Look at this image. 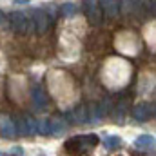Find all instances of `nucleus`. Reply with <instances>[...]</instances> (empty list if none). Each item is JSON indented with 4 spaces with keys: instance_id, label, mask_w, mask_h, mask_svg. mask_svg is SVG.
Instances as JSON below:
<instances>
[{
    "instance_id": "nucleus-1",
    "label": "nucleus",
    "mask_w": 156,
    "mask_h": 156,
    "mask_svg": "<svg viewBox=\"0 0 156 156\" xmlns=\"http://www.w3.org/2000/svg\"><path fill=\"white\" fill-rule=\"evenodd\" d=\"M98 136L96 134H80V136H73L69 140H66V151L67 153H89L98 145Z\"/></svg>"
},
{
    "instance_id": "nucleus-2",
    "label": "nucleus",
    "mask_w": 156,
    "mask_h": 156,
    "mask_svg": "<svg viewBox=\"0 0 156 156\" xmlns=\"http://www.w3.org/2000/svg\"><path fill=\"white\" fill-rule=\"evenodd\" d=\"M31 18H33V24H35V31L38 35H44L51 29L53 22H55V7L49 5L45 9H31L29 11Z\"/></svg>"
},
{
    "instance_id": "nucleus-3",
    "label": "nucleus",
    "mask_w": 156,
    "mask_h": 156,
    "mask_svg": "<svg viewBox=\"0 0 156 156\" xmlns=\"http://www.w3.org/2000/svg\"><path fill=\"white\" fill-rule=\"evenodd\" d=\"M13 31L16 35H29L35 31V24H33V18L29 13H24V11H13L9 16H7Z\"/></svg>"
},
{
    "instance_id": "nucleus-4",
    "label": "nucleus",
    "mask_w": 156,
    "mask_h": 156,
    "mask_svg": "<svg viewBox=\"0 0 156 156\" xmlns=\"http://www.w3.org/2000/svg\"><path fill=\"white\" fill-rule=\"evenodd\" d=\"M82 9H83L91 26H100L102 24V11H100V5H98V0H82Z\"/></svg>"
},
{
    "instance_id": "nucleus-5",
    "label": "nucleus",
    "mask_w": 156,
    "mask_h": 156,
    "mask_svg": "<svg viewBox=\"0 0 156 156\" xmlns=\"http://www.w3.org/2000/svg\"><path fill=\"white\" fill-rule=\"evenodd\" d=\"M98 5H100L102 15L111 18V20L118 18L122 13V2L120 0H98Z\"/></svg>"
},
{
    "instance_id": "nucleus-6",
    "label": "nucleus",
    "mask_w": 156,
    "mask_h": 156,
    "mask_svg": "<svg viewBox=\"0 0 156 156\" xmlns=\"http://www.w3.org/2000/svg\"><path fill=\"white\" fill-rule=\"evenodd\" d=\"M0 134L5 140H13L16 136V129H15V120L7 115L0 116Z\"/></svg>"
},
{
    "instance_id": "nucleus-7",
    "label": "nucleus",
    "mask_w": 156,
    "mask_h": 156,
    "mask_svg": "<svg viewBox=\"0 0 156 156\" xmlns=\"http://www.w3.org/2000/svg\"><path fill=\"white\" fill-rule=\"evenodd\" d=\"M31 100L37 111H44L47 107V93L40 87V85H33L31 89Z\"/></svg>"
},
{
    "instance_id": "nucleus-8",
    "label": "nucleus",
    "mask_w": 156,
    "mask_h": 156,
    "mask_svg": "<svg viewBox=\"0 0 156 156\" xmlns=\"http://www.w3.org/2000/svg\"><path fill=\"white\" fill-rule=\"evenodd\" d=\"M153 115H154V107L151 104H138L133 107V116L138 122H147Z\"/></svg>"
},
{
    "instance_id": "nucleus-9",
    "label": "nucleus",
    "mask_w": 156,
    "mask_h": 156,
    "mask_svg": "<svg viewBox=\"0 0 156 156\" xmlns=\"http://www.w3.org/2000/svg\"><path fill=\"white\" fill-rule=\"evenodd\" d=\"M66 131H67V122H66L64 116L56 115V116H53L49 120V134L60 136V134H64Z\"/></svg>"
},
{
    "instance_id": "nucleus-10",
    "label": "nucleus",
    "mask_w": 156,
    "mask_h": 156,
    "mask_svg": "<svg viewBox=\"0 0 156 156\" xmlns=\"http://www.w3.org/2000/svg\"><path fill=\"white\" fill-rule=\"evenodd\" d=\"M134 147L140 149V151H149V149H153V147H154V136H151V134H142V136H138V138L134 140Z\"/></svg>"
},
{
    "instance_id": "nucleus-11",
    "label": "nucleus",
    "mask_w": 156,
    "mask_h": 156,
    "mask_svg": "<svg viewBox=\"0 0 156 156\" xmlns=\"http://www.w3.org/2000/svg\"><path fill=\"white\" fill-rule=\"evenodd\" d=\"M69 118L75 122V123H85L87 122V107H76L73 113H69Z\"/></svg>"
},
{
    "instance_id": "nucleus-12",
    "label": "nucleus",
    "mask_w": 156,
    "mask_h": 156,
    "mask_svg": "<svg viewBox=\"0 0 156 156\" xmlns=\"http://www.w3.org/2000/svg\"><path fill=\"white\" fill-rule=\"evenodd\" d=\"M120 145H122V138L116 136V134H109V136H105V140H104V147H105L107 151L120 149Z\"/></svg>"
},
{
    "instance_id": "nucleus-13",
    "label": "nucleus",
    "mask_w": 156,
    "mask_h": 156,
    "mask_svg": "<svg viewBox=\"0 0 156 156\" xmlns=\"http://www.w3.org/2000/svg\"><path fill=\"white\" fill-rule=\"evenodd\" d=\"M26 127H27V136H31V134H37L38 133V122L35 120L33 116H29V115H26Z\"/></svg>"
},
{
    "instance_id": "nucleus-14",
    "label": "nucleus",
    "mask_w": 156,
    "mask_h": 156,
    "mask_svg": "<svg viewBox=\"0 0 156 156\" xmlns=\"http://www.w3.org/2000/svg\"><path fill=\"white\" fill-rule=\"evenodd\" d=\"M15 129H16V133L20 134V136H27V127H26V118L20 116L15 120Z\"/></svg>"
},
{
    "instance_id": "nucleus-15",
    "label": "nucleus",
    "mask_w": 156,
    "mask_h": 156,
    "mask_svg": "<svg viewBox=\"0 0 156 156\" xmlns=\"http://www.w3.org/2000/svg\"><path fill=\"white\" fill-rule=\"evenodd\" d=\"M60 13H62L64 16H73V15L76 13V5L71 4V2H67V4H64V5L60 7Z\"/></svg>"
},
{
    "instance_id": "nucleus-16",
    "label": "nucleus",
    "mask_w": 156,
    "mask_h": 156,
    "mask_svg": "<svg viewBox=\"0 0 156 156\" xmlns=\"http://www.w3.org/2000/svg\"><path fill=\"white\" fill-rule=\"evenodd\" d=\"M38 133L40 134H49V120L38 122Z\"/></svg>"
},
{
    "instance_id": "nucleus-17",
    "label": "nucleus",
    "mask_w": 156,
    "mask_h": 156,
    "mask_svg": "<svg viewBox=\"0 0 156 156\" xmlns=\"http://www.w3.org/2000/svg\"><path fill=\"white\" fill-rule=\"evenodd\" d=\"M145 9H151V13H154V0H142Z\"/></svg>"
},
{
    "instance_id": "nucleus-18",
    "label": "nucleus",
    "mask_w": 156,
    "mask_h": 156,
    "mask_svg": "<svg viewBox=\"0 0 156 156\" xmlns=\"http://www.w3.org/2000/svg\"><path fill=\"white\" fill-rule=\"evenodd\" d=\"M9 154H24V149H22L20 145H15V147L9 151Z\"/></svg>"
},
{
    "instance_id": "nucleus-19",
    "label": "nucleus",
    "mask_w": 156,
    "mask_h": 156,
    "mask_svg": "<svg viewBox=\"0 0 156 156\" xmlns=\"http://www.w3.org/2000/svg\"><path fill=\"white\" fill-rule=\"evenodd\" d=\"M5 24H7V16H5V15L0 11V27H4Z\"/></svg>"
},
{
    "instance_id": "nucleus-20",
    "label": "nucleus",
    "mask_w": 156,
    "mask_h": 156,
    "mask_svg": "<svg viewBox=\"0 0 156 156\" xmlns=\"http://www.w3.org/2000/svg\"><path fill=\"white\" fill-rule=\"evenodd\" d=\"M29 0H15V4H27Z\"/></svg>"
}]
</instances>
